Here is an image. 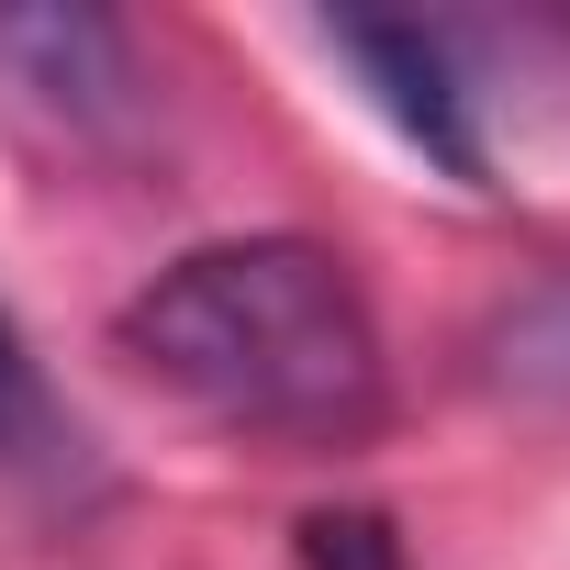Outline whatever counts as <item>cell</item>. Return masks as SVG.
Masks as SVG:
<instances>
[{
    "label": "cell",
    "instance_id": "3957f363",
    "mask_svg": "<svg viewBox=\"0 0 570 570\" xmlns=\"http://www.w3.org/2000/svg\"><path fill=\"white\" fill-rule=\"evenodd\" d=\"M325 46L370 79V101L448 168V179H481V135H470V90L448 68V46L425 23H325Z\"/></svg>",
    "mask_w": 570,
    "mask_h": 570
},
{
    "label": "cell",
    "instance_id": "5b68a950",
    "mask_svg": "<svg viewBox=\"0 0 570 570\" xmlns=\"http://www.w3.org/2000/svg\"><path fill=\"white\" fill-rule=\"evenodd\" d=\"M303 570H403V548H392L381 514H314L303 525Z\"/></svg>",
    "mask_w": 570,
    "mask_h": 570
},
{
    "label": "cell",
    "instance_id": "7a4b0ae2",
    "mask_svg": "<svg viewBox=\"0 0 570 570\" xmlns=\"http://www.w3.org/2000/svg\"><path fill=\"white\" fill-rule=\"evenodd\" d=\"M0 68L35 112H57L68 135H135L146 112V57L112 12L46 0V12H0Z\"/></svg>",
    "mask_w": 570,
    "mask_h": 570
},
{
    "label": "cell",
    "instance_id": "277c9868",
    "mask_svg": "<svg viewBox=\"0 0 570 570\" xmlns=\"http://www.w3.org/2000/svg\"><path fill=\"white\" fill-rule=\"evenodd\" d=\"M0 470H23V481H68L79 470V414L57 403L35 336L12 325V303H0Z\"/></svg>",
    "mask_w": 570,
    "mask_h": 570
},
{
    "label": "cell",
    "instance_id": "8992f818",
    "mask_svg": "<svg viewBox=\"0 0 570 570\" xmlns=\"http://www.w3.org/2000/svg\"><path fill=\"white\" fill-rule=\"evenodd\" d=\"M503 370L514 381H570V279L537 303V314H514V336H503Z\"/></svg>",
    "mask_w": 570,
    "mask_h": 570
},
{
    "label": "cell",
    "instance_id": "6da1fadb",
    "mask_svg": "<svg viewBox=\"0 0 570 570\" xmlns=\"http://www.w3.org/2000/svg\"><path fill=\"white\" fill-rule=\"evenodd\" d=\"M112 347L202 425L257 448H358L381 425V314L314 235H224L168 257L112 314Z\"/></svg>",
    "mask_w": 570,
    "mask_h": 570
}]
</instances>
